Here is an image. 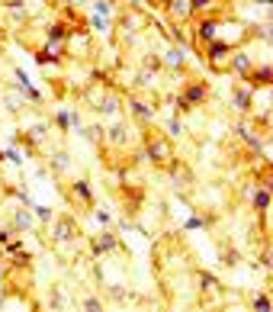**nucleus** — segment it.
<instances>
[{
  "mask_svg": "<svg viewBox=\"0 0 273 312\" xmlns=\"http://www.w3.org/2000/svg\"><path fill=\"white\" fill-rule=\"evenodd\" d=\"M254 107V97H251V87H238V93H235V110H251Z\"/></svg>",
  "mask_w": 273,
  "mask_h": 312,
  "instance_id": "obj_1",
  "label": "nucleus"
},
{
  "mask_svg": "<svg viewBox=\"0 0 273 312\" xmlns=\"http://www.w3.org/2000/svg\"><path fill=\"white\" fill-rule=\"evenodd\" d=\"M248 81H254L257 87H267V84H270V68H260V71L254 74V77H248Z\"/></svg>",
  "mask_w": 273,
  "mask_h": 312,
  "instance_id": "obj_2",
  "label": "nucleus"
},
{
  "mask_svg": "<svg viewBox=\"0 0 273 312\" xmlns=\"http://www.w3.org/2000/svg\"><path fill=\"white\" fill-rule=\"evenodd\" d=\"M235 68L241 74H251V58H244V55H235Z\"/></svg>",
  "mask_w": 273,
  "mask_h": 312,
  "instance_id": "obj_3",
  "label": "nucleus"
},
{
  "mask_svg": "<svg viewBox=\"0 0 273 312\" xmlns=\"http://www.w3.org/2000/svg\"><path fill=\"white\" fill-rule=\"evenodd\" d=\"M164 62H167V65H180V51H177V48H171V51L164 55Z\"/></svg>",
  "mask_w": 273,
  "mask_h": 312,
  "instance_id": "obj_4",
  "label": "nucleus"
}]
</instances>
